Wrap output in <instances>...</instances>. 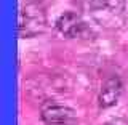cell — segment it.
Wrapping results in <instances>:
<instances>
[{
	"mask_svg": "<svg viewBox=\"0 0 128 125\" xmlns=\"http://www.w3.org/2000/svg\"><path fill=\"white\" fill-rule=\"evenodd\" d=\"M46 29V10L42 2L30 0L24 3L19 11L18 34L21 39H29L42 34Z\"/></svg>",
	"mask_w": 128,
	"mask_h": 125,
	"instance_id": "obj_2",
	"label": "cell"
},
{
	"mask_svg": "<svg viewBox=\"0 0 128 125\" xmlns=\"http://www.w3.org/2000/svg\"><path fill=\"white\" fill-rule=\"evenodd\" d=\"M54 27L66 39H80V40H94L96 39V32L75 11L62 13L58 18Z\"/></svg>",
	"mask_w": 128,
	"mask_h": 125,
	"instance_id": "obj_3",
	"label": "cell"
},
{
	"mask_svg": "<svg viewBox=\"0 0 128 125\" xmlns=\"http://www.w3.org/2000/svg\"><path fill=\"white\" fill-rule=\"evenodd\" d=\"M122 82H120L118 77L112 75V77L106 79L102 82L101 88H99L98 93V104L102 109H107V107H112L114 104H117L120 95H122Z\"/></svg>",
	"mask_w": 128,
	"mask_h": 125,
	"instance_id": "obj_5",
	"label": "cell"
},
{
	"mask_svg": "<svg viewBox=\"0 0 128 125\" xmlns=\"http://www.w3.org/2000/svg\"><path fill=\"white\" fill-rule=\"evenodd\" d=\"M106 125H126V122L122 119H114V120H109Z\"/></svg>",
	"mask_w": 128,
	"mask_h": 125,
	"instance_id": "obj_6",
	"label": "cell"
},
{
	"mask_svg": "<svg viewBox=\"0 0 128 125\" xmlns=\"http://www.w3.org/2000/svg\"><path fill=\"white\" fill-rule=\"evenodd\" d=\"M90 15L104 29H120L125 24V0H91Z\"/></svg>",
	"mask_w": 128,
	"mask_h": 125,
	"instance_id": "obj_1",
	"label": "cell"
},
{
	"mask_svg": "<svg viewBox=\"0 0 128 125\" xmlns=\"http://www.w3.org/2000/svg\"><path fill=\"white\" fill-rule=\"evenodd\" d=\"M40 117L46 125H72L77 120V112L54 99H45L40 106Z\"/></svg>",
	"mask_w": 128,
	"mask_h": 125,
	"instance_id": "obj_4",
	"label": "cell"
}]
</instances>
